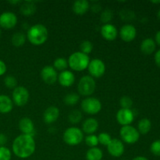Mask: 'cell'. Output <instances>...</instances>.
Returning a JSON list of instances; mask_svg holds the SVG:
<instances>
[{
  "instance_id": "1",
  "label": "cell",
  "mask_w": 160,
  "mask_h": 160,
  "mask_svg": "<svg viewBox=\"0 0 160 160\" xmlns=\"http://www.w3.org/2000/svg\"><path fill=\"white\" fill-rule=\"evenodd\" d=\"M36 148L34 137L29 134H20L14 139L12 150L14 155L20 159H28L34 154Z\"/></svg>"
},
{
  "instance_id": "2",
  "label": "cell",
  "mask_w": 160,
  "mask_h": 160,
  "mask_svg": "<svg viewBox=\"0 0 160 160\" xmlns=\"http://www.w3.org/2000/svg\"><path fill=\"white\" fill-rule=\"evenodd\" d=\"M27 38L33 45H42L45 43L48 38V31L45 25L37 23L28 29Z\"/></svg>"
},
{
  "instance_id": "3",
  "label": "cell",
  "mask_w": 160,
  "mask_h": 160,
  "mask_svg": "<svg viewBox=\"0 0 160 160\" xmlns=\"http://www.w3.org/2000/svg\"><path fill=\"white\" fill-rule=\"evenodd\" d=\"M68 66L74 71H84L88 68L90 62L88 56L81 52H75L72 53L68 59Z\"/></svg>"
},
{
  "instance_id": "4",
  "label": "cell",
  "mask_w": 160,
  "mask_h": 160,
  "mask_svg": "<svg viewBox=\"0 0 160 160\" xmlns=\"http://www.w3.org/2000/svg\"><path fill=\"white\" fill-rule=\"evenodd\" d=\"M84 138L83 131L76 127L69 128L64 131L63 141L67 145L70 146H76L81 143Z\"/></svg>"
},
{
  "instance_id": "5",
  "label": "cell",
  "mask_w": 160,
  "mask_h": 160,
  "mask_svg": "<svg viewBox=\"0 0 160 160\" xmlns=\"http://www.w3.org/2000/svg\"><path fill=\"white\" fill-rule=\"evenodd\" d=\"M96 84L92 77L86 75L80 79L78 84V91L83 96H90L95 92Z\"/></svg>"
},
{
  "instance_id": "6",
  "label": "cell",
  "mask_w": 160,
  "mask_h": 160,
  "mask_svg": "<svg viewBox=\"0 0 160 160\" xmlns=\"http://www.w3.org/2000/svg\"><path fill=\"white\" fill-rule=\"evenodd\" d=\"M81 109L89 115H95L102 109V103L99 99L95 97H88L81 102Z\"/></svg>"
},
{
  "instance_id": "7",
  "label": "cell",
  "mask_w": 160,
  "mask_h": 160,
  "mask_svg": "<svg viewBox=\"0 0 160 160\" xmlns=\"http://www.w3.org/2000/svg\"><path fill=\"white\" fill-rule=\"evenodd\" d=\"M120 135L123 142L130 145L136 143L140 138L138 131L131 125L122 127L120 128Z\"/></svg>"
},
{
  "instance_id": "8",
  "label": "cell",
  "mask_w": 160,
  "mask_h": 160,
  "mask_svg": "<svg viewBox=\"0 0 160 160\" xmlns=\"http://www.w3.org/2000/svg\"><path fill=\"white\" fill-rule=\"evenodd\" d=\"M29 92L23 86H17L12 91V102L19 107L25 106L29 100Z\"/></svg>"
},
{
  "instance_id": "9",
  "label": "cell",
  "mask_w": 160,
  "mask_h": 160,
  "mask_svg": "<svg viewBox=\"0 0 160 160\" xmlns=\"http://www.w3.org/2000/svg\"><path fill=\"white\" fill-rule=\"evenodd\" d=\"M88 69L91 77L93 78H99L102 77L106 72V65L101 59H94L90 61Z\"/></svg>"
},
{
  "instance_id": "10",
  "label": "cell",
  "mask_w": 160,
  "mask_h": 160,
  "mask_svg": "<svg viewBox=\"0 0 160 160\" xmlns=\"http://www.w3.org/2000/svg\"><path fill=\"white\" fill-rule=\"evenodd\" d=\"M17 17L14 12L6 11L0 15V27L4 29H12L17 25Z\"/></svg>"
},
{
  "instance_id": "11",
  "label": "cell",
  "mask_w": 160,
  "mask_h": 160,
  "mask_svg": "<svg viewBox=\"0 0 160 160\" xmlns=\"http://www.w3.org/2000/svg\"><path fill=\"white\" fill-rule=\"evenodd\" d=\"M117 122L123 126H128L131 124L134 119V111L131 109H120L117 112V116H116Z\"/></svg>"
},
{
  "instance_id": "12",
  "label": "cell",
  "mask_w": 160,
  "mask_h": 160,
  "mask_svg": "<svg viewBox=\"0 0 160 160\" xmlns=\"http://www.w3.org/2000/svg\"><path fill=\"white\" fill-rule=\"evenodd\" d=\"M41 78L45 84H52L58 79L57 71L52 66H45L41 70Z\"/></svg>"
},
{
  "instance_id": "13",
  "label": "cell",
  "mask_w": 160,
  "mask_h": 160,
  "mask_svg": "<svg viewBox=\"0 0 160 160\" xmlns=\"http://www.w3.org/2000/svg\"><path fill=\"white\" fill-rule=\"evenodd\" d=\"M106 147L108 152L113 157H120L124 153V145L123 142L119 139H112Z\"/></svg>"
},
{
  "instance_id": "14",
  "label": "cell",
  "mask_w": 160,
  "mask_h": 160,
  "mask_svg": "<svg viewBox=\"0 0 160 160\" xmlns=\"http://www.w3.org/2000/svg\"><path fill=\"white\" fill-rule=\"evenodd\" d=\"M137 35V30L133 25H123L120 31V36L123 41L130 42L134 40Z\"/></svg>"
},
{
  "instance_id": "15",
  "label": "cell",
  "mask_w": 160,
  "mask_h": 160,
  "mask_svg": "<svg viewBox=\"0 0 160 160\" xmlns=\"http://www.w3.org/2000/svg\"><path fill=\"white\" fill-rule=\"evenodd\" d=\"M58 81L59 84L62 87L68 88L73 84L75 81V76L73 73L70 70H64L60 72L59 74H58Z\"/></svg>"
},
{
  "instance_id": "16",
  "label": "cell",
  "mask_w": 160,
  "mask_h": 160,
  "mask_svg": "<svg viewBox=\"0 0 160 160\" xmlns=\"http://www.w3.org/2000/svg\"><path fill=\"white\" fill-rule=\"evenodd\" d=\"M101 34L106 40L113 41L117 38L118 31L114 25L111 23H106L101 28Z\"/></svg>"
},
{
  "instance_id": "17",
  "label": "cell",
  "mask_w": 160,
  "mask_h": 160,
  "mask_svg": "<svg viewBox=\"0 0 160 160\" xmlns=\"http://www.w3.org/2000/svg\"><path fill=\"white\" fill-rule=\"evenodd\" d=\"M19 129L23 134H29L34 137V123L29 117H23L19 121Z\"/></svg>"
},
{
  "instance_id": "18",
  "label": "cell",
  "mask_w": 160,
  "mask_h": 160,
  "mask_svg": "<svg viewBox=\"0 0 160 160\" xmlns=\"http://www.w3.org/2000/svg\"><path fill=\"white\" fill-rule=\"evenodd\" d=\"M59 117V109L56 106H52L47 108L43 113V120L47 124H51L58 120Z\"/></svg>"
},
{
  "instance_id": "19",
  "label": "cell",
  "mask_w": 160,
  "mask_h": 160,
  "mask_svg": "<svg viewBox=\"0 0 160 160\" xmlns=\"http://www.w3.org/2000/svg\"><path fill=\"white\" fill-rule=\"evenodd\" d=\"M98 128V122L95 118H88L84 121L82 124V130L85 134H94Z\"/></svg>"
},
{
  "instance_id": "20",
  "label": "cell",
  "mask_w": 160,
  "mask_h": 160,
  "mask_svg": "<svg viewBox=\"0 0 160 160\" xmlns=\"http://www.w3.org/2000/svg\"><path fill=\"white\" fill-rule=\"evenodd\" d=\"M90 4L87 0H77L73 2L72 9L77 15H84L88 11Z\"/></svg>"
},
{
  "instance_id": "21",
  "label": "cell",
  "mask_w": 160,
  "mask_h": 160,
  "mask_svg": "<svg viewBox=\"0 0 160 160\" xmlns=\"http://www.w3.org/2000/svg\"><path fill=\"white\" fill-rule=\"evenodd\" d=\"M13 108L12 100L6 95H0V113L7 114Z\"/></svg>"
},
{
  "instance_id": "22",
  "label": "cell",
  "mask_w": 160,
  "mask_h": 160,
  "mask_svg": "<svg viewBox=\"0 0 160 160\" xmlns=\"http://www.w3.org/2000/svg\"><path fill=\"white\" fill-rule=\"evenodd\" d=\"M156 42L152 38H145L141 43V51L144 54H152L156 49Z\"/></svg>"
},
{
  "instance_id": "23",
  "label": "cell",
  "mask_w": 160,
  "mask_h": 160,
  "mask_svg": "<svg viewBox=\"0 0 160 160\" xmlns=\"http://www.w3.org/2000/svg\"><path fill=\"white\" fill-rule=\"evenodd\" d=\"M36 9H37V7H36L35 3L31 1L23 2L20 6L21 13L23 15L27 16V17L34 14V12H36Z\"/></svg>"
},
{
  "instance_id": "24",
  "label": "cell",
  "mask_w": 160,
  "mask_h": 160,
  "mask_svg": "<svg viewBox=\"0 0 160 160\" xmlns=\"http://www.w3.org/2000/svg\"><path fill=\"white\" fill-rule=\"evenodd\" d=\"M102 151L97 147L90 148L86 152V159L87 160H102Z\"/></svg>"
},
{
  "instance_id": "25",
  "label": "cell",
  "mask_w": 160,
  "mask_h": 160,
  "mask_svg": "<svg viewBox=\"0 0 160 160\" xmlns=\"http://www.w3.org/2000/svg\"><path fill=\"white\" fill-rule=\"evenodd\" d=\"M26 35L22 32H16L11 38V43L15 47H21L26 42Z\"/></svg>"
},
{
  "instance_id": "26",
  "label": "cell",
  "mask_w": 160,
  "mask_h": 160,
  "mask_svg": "<svg viewBox=\"0 0 160 160\" xmlns=\"http://www.w3.org/2000/svg\"><path fill=\"white\" fill-rule=\"evenodd\" d=\"M152 128V123L148 118H143L138 123V131L139 134H146L150 131Z\"/></svg>"
},
{
  "instance_id": "27",
  "label": "cell",
  "mask_w": 160,
  "mask_h": 160,
  "mask_svg": "<svg viewBox=\"0 0 160 160\" xmlns=\"http://www.w3.org/2000/svg\"><path fill=\"white\" fill-rule=\"evenodd\" d=\"M68 67V61L62 57L57 58L56 59H55L54 62H53V67L56 69V70H59L61 72L67 70Z\"/></svg>"
},
{
  "instance_id": "28",
  "label": "cell",
  "mask_w": 160,
  "mask_h": 160,
  "mask_svg": "<svg viewBox=\"0 0 160 160\" xmlns=\"http://www.w3.org/2000/svg\"><path fill=\"white\" fill-rule=\"evenodd\" d=\"M68 120L73 124H77L82 120V113L81 111L78 110V109H73V110L70 111V112L69 113Z\"/></svg>"
},
{
  "instance_id": "29",
  "label": "cell",
  "mask_w": 160,
  "mask_h": 160,
  "mask_svg": "<svg viewBox=\"0 0 160 160\" xmlns=\"http://www.w3.org/2000/svg\"><path fill=\"white\" fill-rule=\"evenodd\" d=\"M79 99L80 96L78 94L71 92V93H69L68 95L64 97L63 101L67 106H74L79 102Z\"/></svg>"
},
{
  "instance_id": "30",
  "label": "cell",
  "mask_w": 160,
  "mask_h": 160,
  "mask_svg": "<svg viewBox=\"0 0 160 160\" xmlns=\"http://www.w3.org/2000/svg\"><path fill=\"white\" fill-rule=\"evenodd\" d=\"M80 49H81V52L84 53L86 55H88L91 53L93 50V44L92 42L88 40L83 41L81 44H80Z\"/></svg>"
},
{
  "instance_id": "31",
  "label": "cell",
  "mask_w": 160,
  "mask_h": 160,
  "mask_svg": "<svg viewBox=\"0 0 160 160\" xmlns=\"http://www.w3.org/2000/svg\"><path fill=\"white\" fill-rule=\"evenodd\" d=\"M112 17H113V12L111 9H106L104 11H102V12L101 13L100 16V19H101V21L102 23H104V24L106 23H109V22L112 20Z\"/></svg>"
},
{
  "instance_id": "32",
  "label": "cell",
  "mask_w": 160,
  "mask_h": 160,
  "mask_svg": "<svg viewBox=\"0 0 160 160\" xmlns=\"http://www.w3.org/2000/svg\"><path fill=\"white\" fill-rule=\"evenodd\" d=\"M4 84L9 89H14L17 87V80L13 76H6L4 78Z\"/></svg>"
},
{
  "instance_id": "33",
  "label": "cell",
  "mask_w": 160,
  "mask_h": 160,
  "mask_svg": "<svg viewBox=\"0 0 160 160\" xmlns=\"http://www.w3.org/2000/svg\"><path fill=\"white\" fill-rule=\"evenodd\" d=\"M98 143L101 144L102 145H105V146H107L109 145V142H111L112 138H111V136L109 135L107 133H100L98 136Z\"/></svg>"
},
{
  "instance_id": "34",
  "label": "cell",
  "mask_w": 160,
  "mask_h": 160,
  "mask_svg": "<svg viewBox=\"0 0 160 160\" xmlns=\"http://www.w3.org/2000/svg\"><path fill=\"white\" fill-rule=\"evenodd\" d=\"M85 143L91 148L96 147L98 145V136L95 134H89L85 138Z\"/></svg>"
},
{
  "instance_id": "35",
  "label": "cell",
  "mask_w": 160,
  "mask_h": 160,
  "mask_svg": "<svg viewBox=\"0 0 160 160\" xmlns=\"http://www.w3.org/2000/svg\"><path fill=\"white\" fill-rule=\"evenodd\" d=\"M12 153L6 146L0 147V160H11Z\"/></svg>"
},
{
  "instance_id": "36",
  "label": "cell",
  "mask_w": 160,
  "mask_h": 160,
  "mask_svg": "<svg viewBox=\"0 0 160 160\" xmlns=\"http://www.w3.org/2000/svg\"><path fill=\"white\" fill-rule=\"evenodd\" d=\"M120 104L122 109H131L133 106V101L129 96H123L120 98Z\"/></svg>"
},
{
  "instance_id": "37",
  "label": "cell",
  "mask_w": 160,
  "mask_h": 160,
  "mask_svg": "<svg viewBox=\"0 0 160 160\" xmlns=\"http://www.w3.org/2000/svg\"><path fill=\"white\" fill-rule=\"evenodd\" d=\"M150 150L155 156H160V140H156L152 143Z\"/></svg>"
},
{
  "instance_id": "38",
  "label": "cell",
  "mask_w": 160,
  "mask_h": 160,
  "mask_svg": "<svg viewBox=\"0 0 160 160\" xmlns=\"http://www.w3.org/2000/svg\"><path fill=\"white\" fill-rule=\"evenodd\" d=\"M120 16L123 18V20H131V18L134 17V12L129 10H123L122 11Z\"/></svg>"
},
{
  "instance_id": "39",
  "label": "cell",
  "mask_w": 160,
  "mask_h": 160,
  "mask_svg": "<svg viewBox=\"0 0 160 160\" xmlns=\"http://www.w3.org/2000/svg\"><path fill=\"white\" fill-rule=\"evenodd\" d=\"M7 136L6 134L0 133V147L5 146V145L7 143Z\"/></svg>"
},
{
  "instance_id": "40",
  "label": "cell",
  "mask_w": 160,
  "mask_h": 160,
  "mask_svg": "<svg viewBox=\"0 0 160 160\" xmlns=\"http://www.w3.org/2000/svg\"><path fill=\"white\" fill-rule=\"evenodd\" d=\"M6 70H7V67H6V65L4 62V61L0 60V76L4 75L6 73Z\"/></svg>"
},
{
  "instance_id": "41",
  "label": "cell",
  "mask_w": 160,
  "mask_h": 160,
  "mask_svg": "<svg viewBox=\"0 0 160 160\" xmlns=\"http://www.w3.org/2000/svg\"><path fill=\"white\" fill-rule=\"evenodd\" d=\"M155 62H156V65L160 67V49L158 50L155 54Z\"/></svg>"
},
{
  "instance_id": "42",
  "label": "cell",
  "mask_w": 160,
  "mask_h": 160,
  "mask_svg": "<svg viewBox=\"0 0 160 160\" xmlns=\"http://www.w3.org/2000/svg\"><path fill=\"white\" fill-rule=\"evenodd\" d=\"M92 9L94 12H98V11L101 10V6H100L98 3H97V4H94L93 6H92Z\"/></svg>"
},
{
  "instance_id": "43",
  "label": "cell",
  "mask_w": 160,
  "mask_h": 160,
  "mask_svg": "<svg viewBox=\"0 0 160 160\" xmlns=\"http://www.w3.org/2000/svg\"><path fill=\"white\" fill-rule=\"evenodd\" d=\"M155 38H156V43H157L158 45H160V31H159L157 33H156Z\"/></svg>"
},
{
  "instance_id": "44",
  "label": "cell",
  "mask_w": 160,
  "mask_h": 160,
  "mask_svg": "<svg viewBox=\"0 0 160 160\" xmlns=\"http://www.w3.org/2000/svg\"><path fill=\"white\" fill-rule=\"evenodd\" d=\"M132 160H148L145 156H137V157L134 158Z\"/></svg>"
},
{
  "instance_id": "45",
  "label": "cell",
  "mask_w": 160,
  "mask_h": 160,
  "mask_svg": "<svg viewBox=\"0 0 160 160\" xmlns=\"http://www.w3.org/2000/svg\"><path fill=\"white\" fill-rule=\"evenodd\" d=\"M9 3H10V4L12 5H17V4H20V3H21V2L20 1H17V0H16V1H9Z\"/></svg>"
},
{
  "instance_id": "46",
  "label": "cell",
  "mask_w": 160,
  "mask_h": 160,
  "mask_svg": "<svg viewBox=\"0 0 160 160\" xmlns=\"http://www.w3.org/2000/svg\"><path fill=\"white\" fill-rule=\"evenodd\" d=\"M157 15H158V17H159V18L160 19V9H159V11H158V13H157Z\"/></svg>"
},
{
  "instance_id": "47",
  "label": "cell",
  "mask_w": 160,
  "mask_h": 160,
  "mask_svg": "<svg viewBox=\"0 0 160 160\" xmlns=\"http://www.w3.org/2000/svg\"><path fill=\"white\" fill-rule=\"evenodd\" d=\"M153 3H160V1H152Z\"/></svg>"
},
{
  "instance_id": "48",
  "label": "cell",
  "mask_w": 160,
  "mask_h": 160,
  "mask_svg": "<svg viewBox=\"0 0 160 160\" xmlns=\"http://www.w3.org/2000/svg\"><path fill=\"white\" fill-rule=\"evenodd\" d=\"M2 35V31H1V28H0V37H1Z\"/></svg>"
}]
</instances>
